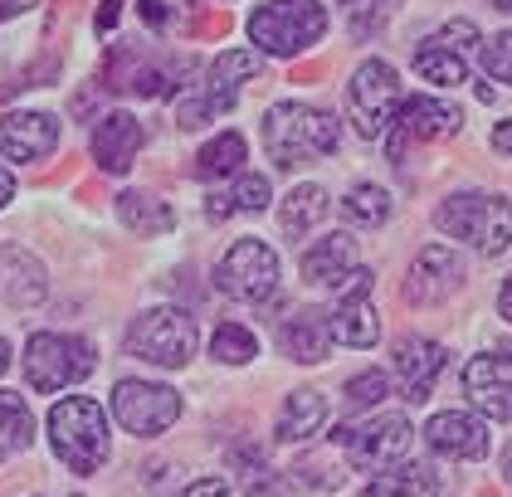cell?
Segmentation results:
<instances>
[{"mask_svg": "<svg viewBox=\"0 0 512 497\" xmlns=\"http://www.w3.org/2000/svg\"><path fill=\"white\" fill-rule=\"evenodd\" d=\"M386 395H391V381H386L381 371H361V376L347 381V405H352V410H371V405H381Z\"/></svg>", "mask_w": 512, "mask_h": 497, "instance_id": "1f68e13d", "label": "cell"}, {"mask_svg": "<svg viewBox=\"0 0 512 497\" xmlns=\"http://www.w3.org/2000/svg\"><path fill=\"white\" fill-rule=\"evenodd\" d=\"M0 298L10 307H35L44 298V268L25 249L0 254Z\"/></svg>", "mask_w": 512, "mask_h": 497, "instance_id": "44dd1931", "label": "cell"}, {"mask_svg": "<svg viewBox=\"0 0 512 497\" xmlns=\"http://www.w3.org/2000/svg\"><path fill=\"white\" fill-rule=\"evenodd\" d=\"M93 371V346L83 337H64V332H35L25 342V381L30 390H64V385H79Z\"/></svg>", "mask_w": 512, "mask_h": 497, "instance_id": "8992f818", "label": "cell"}, {"mask_svg": "<svg viewBox=\"0 0 512 497\" xmlns=\"http://www.w3.org/2000/svg\"><path fill=\"white\" fill-rule=\"evenodd\" d=\"M391 161L405 156L410 142H439V137H454L459 132V108L439 103V98H410L400 108V122H391Z\"/></svg>", "mask_w": 512, "mask_h": 497, "instance_id": "9a60e30c", "label": "cell"}, {"mask_svg": "<svg viewBox=\"0 0 512 497\" xmlns=\"http://www.w3.org/2000/svg\"><path fill=\"white\" fill-rule=\"evenodd\" d=\"M225 493H230V488H225L220 478H200V483H191L181 497H225Z\"/></svg>", "mask_w": 512, "mask_h": 497, "instance_id": "d590c367", "label": "cell"}, {"mask_svg": "<svg viewBox=\"0 0 512 497\" xmlns=\"http://www.w3.org/2000/svg\"><path fill=\"white\" fill-rule=\"evenodd\" d=\"M5 366H10V346L0 342V376H5Z\"/></svg>", "mask_w": 512, "mask_h": 497, "instance_id": "7bdbcfd3", "label": "cell"}, {"mask_svg": "<svg viewBox=\"0 0 512 497\" xmlns=\"http://www.w3.org/2000/svg\"><path fill=\"white\" fill-rule=\"evenodd\" d=\"M415 74L425 78V83H439V88H459L469 78V69H464V59H459L454 44L444 49L439 39H430V44L415 49Z\"/></svg>", "mask_w": 512, "mask_h": 497, "instance_id": "4316f807", "label": "cell"}, {"mask_svg": "<svg viewBox=\"0 0 512 497\" xmlns=\"http://www.w3.org/2000/svg\"><path fill=\"white\" fill-rule=\"evenodd\" d=\"M142 20H147V25H166V10H161V0H142Z\"/></svg>", "mask_w": 512, "mask_h": 497, "instance_id": "f35d334b", "label": "cell"}, {"mask_svg": "<svg viewBox=\"0 0 512 497\" xmlns=\"http://www.w3.org/2000/svg\"><path fill=\"white\" fill-rule=\"evenodd\" d=\"M244 156H249L244 137H239V132H220V137L200 152L196 176H205V181H215V176H235L239 166H244Z\"/></svg>", "mask_w": 512, "mask_h": 497, "instance_id": "83f0119b", "label": "cell"}, {"mask_svg": "<svg viewBox=\"0 0 512 497\" xmlns=\"http://www.w3.org/2000/svg\"><path fill=\"white\" fill-rule=\"evenodd\" d=\"M425 439H430L434 454H449V459H483L488 454V424L478 415L464 410H444L425 424Z\"/></svg>", "mask_w": 512, "mask_h": 497, "instance_id": "d6986e66", "label": "cell"}, {"mask_svg": "<svg viewBox=\"0 0 512 497\" xmlns=\"http://www.w3.org/2000/svg\"><path fill=\"white\" fill-rule=\"evenodd\" d=\"M118 15H122V0H103V5H98V30H113Z\"/></svg>", "mask_w": 512, "mask_h": 497, "instance_id": "74e56055", "label": "cell"}, {"mask_svg": "<svg viewBox=\"0 0 512 497\" xmlns=\"http://www.w3.org/2000/svg\"><path fill=\"white\" fill-rule=\"evenodd\" d=\"M254 74H264V59H259V54H249V49L220 54V59L205 69V83H191V88L181 93L176 122H181L186 132H196V127H205L215 113H230L239 88H244V78H254Z\"/></svg>", "mask_w": 512, "mask_h": 497, "instance_id": "277c9868", "label": "cell"}, {"mask_svg": "<svg viewBox=\"0 0 512 497\" xmlns=\"http://www.w3.org/2000/svg\"><path fill=\"white\" fill-rule=\"evenodd\" d=\"M434 225L449 234V239H469L478 254L498 259L512 244V205L503 195H449L439 210H434Z\"/></svg>", "mask_w": 512, "mask_h": 497, "instance_id": "3957f363", "label": "cell"}, {"mask_svg": "<svg viewBox=\"0 0 512 497\" xmlns=\"http://www.w3.org/2000/svg\"><path fill=\"white\" fill-rule=\"evenodd\" d=\"M205 215H210V220H230V215H235V200H230V195H210Z\"/></svg>", "mask_w": 512, "mask_h": 497, "instance_id": "8d00e7d4", "label": "cell"}, {"mask_svg": "<svg viewBox=\"0 0 512 497\" xmlns=\"http://www.w3.org/2000/svg\"><path fill=\"white\" fill-rule=\"evenodd\" d=\"M322 420H327L322 390H293L283 400V410H278V439L283 444H303V439H313L317 429H322Z\"/></svg>", "mask_w": 512, "mask_h": 497, "instance_id": "603a6c76", "label": "cell"}, {"mask_svg": "<svg viewBox=\"0 0 512 497\" xmlns=\"http://www.w3.org/2000/svg\"><path fill=\"white\" fill-rule=\"evenodd\" d=\"M127 346L132 356L152 361V366H166V371H181L191 356H196V322L181 312V307H152L132 322L127 332Z\"/></svg>", "mask_w": 512, "mask_h": 497, "instance_id": "52a82bcc", "label": "cell"}, {"mask_svg": "<svg viewBox=\"0 0 512 497\" xmlns=\"http://www.w3.org/2000/svg\"><path fill=\"white\" fill-rule=\"evenodd\" d=\"M493 10H512V0H493Z\"/></svg>", "mask_w": 512, "mask_h": 497, "instance_id": "ee69618b", "label": "cell"}, {"mask_svg": "<svg viewBox=\"0 0 512 497\" xmlns=\"http://www.w3.org/2000/svg\"><path fill=\"white\" fill-rule=\"evenodd\" d=\"M342 142L337 117L313 103H274L264 117V147L278 166H308L317 156H332Z\"/></svg>", "mask_w": 512, "mask_h": 497, "instance_id": "6da1fadb", "label": "cell"}, {"mask_svg": "<svg viewBox=\"0 0 512 497\" xmlns=\"http://www.w3.org/2000/svg\"><path fill=\"white\" fill-rule=\"evenodd\" d=\"M113 415H118V424L127 434L157 439V434H166L171 424L181 420V395L157 381H118V390H113Z\"/></svg>", "mask_w": 512, "mask_h": 497, "instance_id": "30bf717a", "label": "cell"}, {"mask_svg": "<svg viewBox=\"0 0 512 497\" xmlns=\"http://www.w3.org/2000/svg\"><path fill=\"white\" fill-rule=\"evenodd\" d=\"M59 147V122L49 113H5L0 117V152L10 161H44Z\"/></svg>", "mask_w": 512, "mask_h": 497, "instance_id": "2e32d148", "label": "cell"}, {"mask_svg": "<svg viewBox=\"0 0 512 497\" xmlns=\"http://www.w3.org/2000/svg\"><path fill=\"white\" fill-rule=\"evenodd\" d=\"M439 371H444V346L439 342H430V337H400L395 342V376L405 385V400L410 405L430 400Z\"/></svg>", "mask_w": 512, "mask_h": 497, "instance_id": "ac0fdd59", "label": "cell"}, {"mask_svg": "<svg viewBox=\"0 0 512 497\" xmlns=\"http://www.w3.org/2000/svg\"><path fill=\"white\" fill-rule=\"evenodd\" d=\"M210 351H215V361H225V366H249V361L259 356V342H254V332H249V327H239V322H220V327H215V337H210Z\"/></svg>", "mask_w": 512, "mask_h": 497, "instance_id": "f1b7e54d", "label": "cell"}, {"mask_svg": "<svg viewBox=\"0 0 512 497\" xmlns=\"http://www.w3.org/2000/svg\"><path fill=\"white\" fill-rule=\"evenodd\" d=\"M356 268V244L352 234H327V239H317L313 249L303 254V278L322 288V283H342V273Z\"/></svg>", "mask_w": 512, "mask_h": 497, "instance_id": "7402d4cb", "label": "cell"}, {"mask_svg": "<svg viewBox=\"0 0 512 497\" xmlns=\"http://www.w3.org/2000/svg\"><path fill=\"white\" fill-rule=\"evenodd\" d=\"M342 5H347V0H342Z\"/></svg>", "mask_w": 512, "mask_h": 497, "instance_id": "bcb514c9", "label": "cell"}, {"mask_svg": "<svg viewBox=\"0 0 512 497\" xmlns=\"http://www.w3.org/2000/svg\"><path fill=\"white\" fill-rule=\"evenodd\" d=\"M332 439H342L352 468L381 473V468H391V463H400L410 454V420L405 415H376V420L361 424V429H337Z\"/></svg>", "mask_w": 512, "mask_h": 497, "instance_id": "7c38bea8", "label": "cell"}, {"mask_svg": "<svg viewBox=\"0 0 512 497\" xmlns=\"http://www.w3.org/2000/svg\"><path fill=\"white\" fill-rule=\"evenodd\" d=\"M215 283L235 303H269L278 288V254L264 239H239L215 268Z\"/></svg>", "mask_w": 512, "mask_h": 497, "instance_id": "ba28073f", "label": "cell"}, {"mask_svg": "<svg viewBox=\"0 0 512 497\" xmlns=\"http://www.w3.org/2000/svg\"><path fill=\"white\" fill-rule=\"evenodd\" d=\"M498 312H503V317L512 322V278L503 283V293H498Z\"/></svg>", "mask_w": 512, "mask_h": 497, "instance_id": "60d3db41", "label": "cell"}, {"mask_svg": "<svg viewBox=\"0 0 512 497\" xmlns=\"http://www.w3.org/2000/svg\"><path fill=\"white\" fill-rule=\"evenodd\" d=\"M430 468H420V463H405V468H391V473H381L366 497H425L430 493Z\"/></svg>", "mask_w": 512, "mask_h": 497, "instance_id": "f546056e", "label": "cell"}, {"mask_svg": "<svg viewBox=\"0 0 512 497\" xmlns=\"http://www.w3.org/2000/svg\"><path fill=\"white\" fill-rule=\"evenodd\" d=\"M278 346H283V356H293V361H322L327 351H332V327H327V312H317V307H298L283 327H278Z\"/></svg>", "mask_w": 512, "mask_h": 497, "instance_id": "ffe728a7", "label": "cell"}, {"mask_svg": "<svg viewBox=\"0 0 512 497\" xmlns=\"http://www.w3.org/2000/svg\"><path fill=\"white\" fill-rule=\"evenodd\" d=\"M371 283H376L371 268H347L342 273L337 307L327 312V327H332V342L337 346H376V337H381V317H376V303H371Z\"/></svg>", "mask_w": 512, "mask_h": 497, "instance_id": "8fae6325", "label": "cell"}, {"mask_svg": "<svg viewBox=\"0 0 512 497\" xmlns=\"http://www.w3.org/2000/svg\"><path fill=\"white\" fill-rule=\"evenodd\" d=\"M0 64H5V54H0Z\"/></svg>", "mask_w": 512, "mask_h": 497, "instance_id": "f6af8a7d", "label": "cell"}, {"mask_svg": "<svg viewBox=\"0 0 512 497\" xmlns=\"http://www.w3.org/2000/svg\"><path fill=\"white\" fill-rule=\"evenodd\" d=\"M464 390L488 420H512V351H483L464 366Z\"/></svg>", "mask_w": 512, "mask_h": 497, "instance_id": "5bb4252c", "label": "cell"}, {"mask_svg": "<svg viewBox=\"0 0 512 497\" xmlns=\"http://www.w3.org/2000/svg\"><path fill=\"white\" fill-rule=\"evenodd\" d=\"M49 444L74 473H98L108 459V420L103 405L88 395H64L49 410Z\"/></svg>", "mask_w": 512, "mask_h": 497, "instance_id": "7a4b0ae2", "label": "cell"}, {"mask_svg": "<svg viewBox=\"0 0 512 497\" xmlns=\"http://www.w3.org/2000/svg\"><path fill=\"white\" fill-rule=\"evenodd\" d=\"M118 215H122V225H127L132 234H142V239H157V234H166L171 225H176L171 205L157 200V195H142V191L118 195Z\"/></svg>", "mask_w": 512, "mask_h": 497, "instance_id": "cb8c5ba5", "label": "cell"}, {"mask_svg": "<svg viewBox=\"0 0 512 497\" xmlns=\"http://www.w3.org/2000/svg\"><path fill=\"white\" fill-rule=\"evenodd\" d=\"M444 39H449V44L459 39V49H473V44H478V25H473V20H449V25H444Z\"/></svg>", "mask_w": 512, "mask_h": 497, "instance_id": "e575fe53", "label": "cell"}, {"mask_svg": "<svg viewBox=\"0 0 512 497\" xmlns=\"http://www.w3.org/2000/svg\"><path fill=\"white\" fill-rule=\"evenodd\" d=\"M327 30V10L317 0H269L254 10L249 20V35L264 54H278V59H293L303 54L308 44H317Z\"/></svg>", "mask_w": 512, "mask_h": 497, "instance_id": "5b68a950", "label": "cell"}, {"mask_svg": "<svg viewBox=\"0 0 512 497\" xmlns=\"http://www.w3.org/2000/svg\"><path fill=\"white\" fill-rule=\"evenodd\" d=\"M30 444H35L30 405H25L15 390H0V459H5V454H25Z\"/></svg>", "mask_w": 512, "mask_h": 497, "instance_id": "484cf974", "label": "cell"}, {"mask_svg": "<svg viewBox=\"0 0 512 497\" xmlns=\"http://www.w3.org/2000/svg\"><path fill=\"white\" fill-rule=\"evenodd\" d=\"M342 210H347V220H356V225H386L391 220V195L381 191V186H352L347 200H342Z\"/></svg>", "mask_w": 512, "mask_h": 497, "instance_id": "4dcf8cb0", "label": "cell"}, {"mask_svg": "<svg viewBox=\"0 0 512 497\" xmlns=\"http://www.w3.org/2000/svg\"><path fill=\"white\" fill-rule=\"evenodd\" d=\"M483 69H488V78H498V83H512V30H503L498 39L483 44Z\"/></svg>", "mask_w": 512, "mask_h": 497, "instance_id": "836d02e7", "label": "cell"}, {"mask_svg": "<svg viewBox=\"0 0 512 497\" xmlns=\"http://www.w3.org/2000/svg\"><path fill=\"white\" fill-rule=\"evenodd\" d=\"M137 152H142V122H137V117L132 113L98 117V127H93V161H98L108 176H127Z\"/></svg>", "mask_w": 512, "mask_h": 497, "instance_id": "e0dca14e", "label": "cell"}, {"mask_svg": "<svg viewBox=\"0 0 512 497\" xmlns=\"http://www.w3.org/2000/svg\"><path fill=\"white\" fill-rule=\"evenodd\" d=\"M10 195H15V181H10V171L0 166V210H5V200H10Z\"/></svg>", "mask_w": 512, "mask_h": 497, "instance_id": "b9f144b4", "label": "cell"}, {"mask_svg": "<svg viewBox=\"0 0 512 497\" xmlns=\"http://www.w3.org/2000/svg\"><path fill=\"white\" fill-rule=\"evenodd\" d=\"M269 176H254V171H244L239 176V186L230 191V200H235V210H244V215H259V210H269Z\"/></svg>", "mask_w": 512, "mask_h": 497, "instance_id": "d6a6232c", "label": "cell"}, {"mask_svg": "<svg viewBox=\"0 0 512 497\" xmlns=\"http://www.w3.org/2000/svg\"><path fill=\"white\" fill-rule=\"evenodd\" d=\"M395 103H400V83L386 59H366L352 74L347 88V113H352L361 137H386L395 122Z\"/></svg>", "mask_w": 512, "mask_h": 497, "instance_id": "9c48e42d", "label": "cell"}, {"mask_svg": "<svg viewBox=\"0 0 512 497\" xmlns=\"http://www.w3.org/2000/svg\"><path fill=\"white\" fill-rule=\"evenodd\" d=\"M493 152L512 156V122H503V127H498V132H493Z\"/></svg>", "mask_w": 512, "mask_h": 497, "instance_id": "ab89813d", "label": "cell"}, {"mask_svg": "<svg viewBox=\"0 0 512 497\" xmlns=\"http://www.w3.org/2000/svg\"><path fill=\"white\" fill-rule=\"evenodd\" d=\"M322 215H327V191H322V186H293L288 200H283V210H278V220H283V234H288V239H303Z\"/></svg>", "mask_w": 512, "mask_h": 497, "instance_id": "d4e9b609", "label": "cell"}, {"mask_svg": "<svg viewBox=\"0 0 512 497\" xmlns=\"http://www.w3.org/2000/svg\"><path fill=\"white\" fill-rule=\"evenodd\" d=\"M464 283V259L444 244H425L415 254V268L405 278V303L415 307H439L454 298V288Z\"/></svg>", "mask_w": 512, "mask_h": 497, "instance_id": "4fadbf2b", "label": "cell"}]
</instances>
